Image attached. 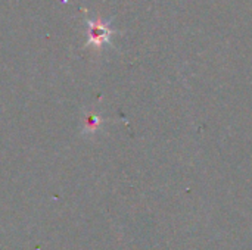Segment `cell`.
Masks as SVG:
<instances>
[{
	"label": "cell",
	"instance_id": "obj_1",
	"mask_svg": "<svg viewBox=\"0 0 252 250\" xmlns=\"http://www.w3.org/2000/svg\"><path fill=\"white\" fill-rule=\"evenodd\" d=\"M99 122H100L99 116H97V115H94V113H90V115L86 118V121H84V128H86L89 133H93V131L97 128Z\"/></svg>",
	"mask_w": 252,
	"mask_h": 250
}]
</instances>
